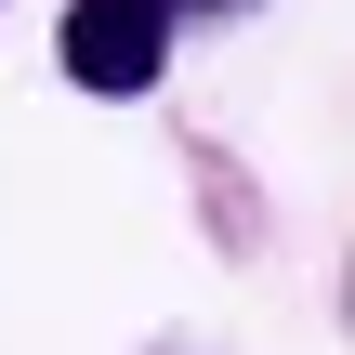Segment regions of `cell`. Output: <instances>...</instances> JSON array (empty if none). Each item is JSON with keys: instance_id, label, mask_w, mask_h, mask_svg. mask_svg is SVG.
Wrapping results in <instances>:
<instances>
[{"instance_id": "2", "label": "cell", "mask_w": 355, "mask_h": 355, "mask_svg": "<svg viewBox=\"0 0 355 355\" xmlns=\"http://www.w3.org/2000/svg\"><path fill=\"white\" fill-rule=\"evenodd\" d=\"M158 13H224V0H158Z\"/></svg>"}, {"instance_id": "1", "label": "cell", "mask_w": 355, "mask_h": 355, "mask_svg": "<svg viewBox=\"0 0 355 355\" xmlns=\"http://www.w3.org/2000/svg\"><path fill=\"white\" fill-rule=\"evenodd\" d=\"M53 66H66L79 92H158V66H171V13H158V0H66Z\"/></svg>"}]
</instances>
